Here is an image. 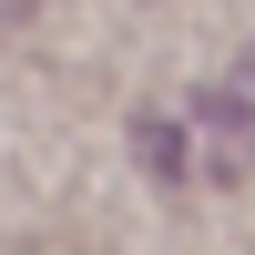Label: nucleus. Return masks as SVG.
I'll list each match as a JSON object with an SVG mask.
<instances>
[{
    "label": "nucleus",
    "instance_id": "nucleus-1",
    "mask_svg": "<svg viewBox=\"0 0 255 255\" xmlns=\"http://www.w3.org/2000/svg\"><path fill=\"white\" fill-rule=\"evenodd\" d=\"M133 143H143V163H163L174 184H225L255 153V102L245 92H194V102H174V113H153Z\"/></svg>",
    "mask_w": 255,
    "mask_h": 255
}]
</instances>
